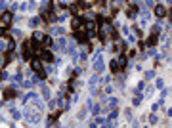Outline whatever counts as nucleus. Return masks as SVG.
Listing matches in <instances>:
<instances>
[{"label": "nucleus", "instance_id": "nucleus-1", "mask_svg": "<svg viewBox=\"0 0 172 128\" xmlns=\"http://www.w3.org/2000/svg\"><path fill=\"white\" fill-rule=\"evenodd\" d=\"M21 55L25 61H31L33 55H35V50H33V44L31 40H23V46H21Z\"/></svg>", "mask_w": 172, "mask_h": 128}, {"label": "nucleus", "instance_id": "nucleus-2", "mask_svg": "<svg viewBox=\"0 0 172 128\" xmlns=\"http://www.w3.org/2000/svg\"><path fill=\"white\" fill-rule=\"evenodd\" d=\"M73 37H75V38H77V42H80V44H86V42H88V35H86L82 29L73 31Z\"/></svg>", "mask_w": 172, "mask_h": 128}, {"label": "nucleus", "instance_id": "nucleus-3", "mask_svg": "<svg viewBox=\"0 0 172 128\" xmlns=\"http://www.w3.org/2000/svg\"><path fill=\"white\" fill-rule=\"evenodd\" d=\"M15 96H17V88L15 86H10L4 90V99H14Z\"/></svg>", "mask_w": 172, "mask_h": 128}, {"label": "nucleus", "instance_id": "nucleus-4", "mask_svg": "<svg viewBox=\"0 0 172 128\" xmlns=\"http://www.w3.org/2000/svg\"><path fill=\"white\" fill-rule=\"evenodd\" d=\"M126 17L128 19H136L138 17V6L136 4H132V6L126 8Z\"/></svg>", "mask_w": 172, "mask_h": 128}, {"label": "nucleus", "instance_id": "nucleus-5", "mask_svg": "<svg viewBox=\"0 0 172 128\" xmlns=\"http://www.w3.org/2000/svg\"><path fill=\"white\" fill-rule=\"evenodd\" d=\"M157 42H159V33H151L149 38L145 40V44H147L149 48H155V46H157Z\"/></svg>", "mask_w": 172, "mask_h": 128}, {"label": "nucleus", "instance_id": "nucleus-6", "mask_svg": "<svg viewBox=\"0 0 172 128\" xmlns=\"http://www.w3.org/2000/svg\"><path fill=\"white\" fill-rule=\"evenodd\" d=\"M38 55H40V58H42L46 63H52V61H54V54H52L50 50H40Z\"/></svg>", "mask_w": 172, "mask_h": 128}, {"label": "nucleus", "instance_id": "nucleus-7", "mask_svg": "<svg viewBox=\"0 0 172 128\" xmlns=\"http://www.w3.org/2000/svg\"><path fill=\"white\" fill-rule=\"evenodd\" d=\"M82 27H84V23H82L80 17H71V29L73 31H79V29H82Z\"/></svg>", "mask_w": 172, "mask_h": 128}, {"label": "nucleus", "instance_id": "nucleus-8", "mask_svg": "<svg viewBox=\"0 0 172 128\" xmlns=\"http://www.w3.org/2000/svg\"><path fill=\"white\" fill-rule=\"evenodd\" d=\"M0 21H2V27H8V25H10L12 21H14V14H10V12H6V14L2 15V19H0Z\"/></svg>", "mask_w": 172, "mask_h": 128}, {"label": "nucleus", "instance_id": "nucleus-9", "mask_svg": "<svg viewBox=\"0 0 172 128\" xmlns=\"http://www.w3.org/2000/svg\"><path fill=\"white\" fill-rule=\"evenodd\" d=\"M153 12H155V15H157V17H161V19L166 15V8H165V6H161V4H157V6L153 8Z\"/></svg>", "mask_w": 172, "mask_h": 128}, {"label": "nucleus", "instance_id": "nucleus-10", "mask_svg": "<svg viewBox=\"0 0 172 128\" xmlns=\"http://www.w3.org/2000/svg\"><path fill=\"white\" fill-rule=\"evenodd\" d=\"M31 69L35 71V73H40V71H44V69H42V63H40L36 58H33V59H31Z\"/></svg>", "mask_w": 172, "mask_h": 128}, {"label": "nucleus", "instance_id": "nucleus-11", "mask_svg": "<svg viewBox=\"0 0 172 128\" xmlns=\"http://www.w3.org/2000/svg\"><path fill=\"white\" fill-rule=\"evenodd\" d=\"M117 63H119V71H124L126 65H128V58H126V55H119Z\"/></svg>", "mask_w": 172, "mask_h": 128}, {"label": "nucleus", "instance_id": "nucleus-12", "mask_svg": "<svg viewBox=\"0 0 172 128\" xmlns=\"http://www.w3.org/2000/svg\"><path fill=\"white\" fill-rule=\"evenodd\" d=\"M65 44H67V42H65L63 37H61V38H57V40L54 42V48H56L57 52H63V50H65Z\"/></svg>", "mask_w": 172, "mask_h": 128}, {"label": "nucleus", "instance_id": "nucleus-13", "mask_svg": "<svg viewBox=\"0 0 172 128\" xmlns=\"http://www.w3.org/2000/svg\"><path fill=\"white\" fill-rule=\"evenodd\" d=\"M42 46H44V48L54 46V38H52L50 35H44V37H42Z\"/></svg>", "mask_w": 172, "mask_h": 128}, {"label": "nucleus", "instance_id": "nucleus-14", "mask_svg": "<svg viewBox=\"0 0 172 128\" xmlns=\"http://www.w3.org/2000/svg\"><path fill=\"white\" fill-rule=\"evenodd\" d=\"M109 69H111V73H113V75L121 73V71H119V63H117V59H111V63H109Z\"/></svg>", "mask_w": 172, "mask_h": 128}, {"label": "nucleus", "instance_id": "nucleus-15", "mask_svg": "<svg viewBox=\"0 0 172 128\" xmlns=\"http://www.w3.org/2000/svg\"><path fill=\"white\" fill-rule=\"evenodd\" d=\"M94 71H96V73H101V71H103V61H101V59H96V61H94Z\"/></svg>", "mask_w": 172, "mask_h": 128}, {"label": "nucleus", "instance_id": "nucleus-16", "mask_svg": "<svg viewBox=\"0 0 172 128\" xmlns=\"http://www.w3.org/2000/svg\"><path fill=\"white\" fill-rule=\"evenodd\" d=\"M40 90H42V98L44 99H50V88H48L46 84H42V86H40Z\"/></svg>", "mask_w": 172, "mask_h": 128}, {"label": "nucleus", "instance_id": "nucleus-17", "mask_svg": "<svg viewBox=\"0 0 172 128\" xmlns=\"http://www.w3.org/2000/svg\"><path fill=\"white\" fill-rule=\"evenodd\" d=\"M40 21H42V17H40V15H38V17H33V19H29V27H36Z\"/></svg>", "mask_w": 172, "mask_h": 128}, {"label": "nucleus", "instance_id": "nucleus-18", "mask_svg": "<svg viewBox=\"0 0 172 128\" xmlns=\"http://www.w3.org/2000/svg\"><path fill=\"white\" fill-rule=\"evenodd\" d=\"M52 33H54V35H61V37H63V35L67 33V29H65V27H56V29H52Z\"/></svg>", "mask_w": 172, "mask_h": 128}, {"label": "nucleus", "instance_id": "nucleus-19", "mask_svg": "<svg viewBox=\"0 0 172 128\" xmlns=\"http://www.w3.org/2000/svg\"><path fill=\"white\" fill-rule=\"evenodd\" d=\"M86 113H88V107H86V105H84V107H82V109H80V111H79V115H77V119H79V121H82V119L86 117Z\"/></svg>", "mask_w": 172, "mask_h": 128}, {"label": "nucleus", "instance_id": "nucleus-20", "mask_svg": "<svg viewBox=\"0 0 172 128\" xmlns=\"http://www.w3.org/2000/svg\"><path fill=\"white\" fill-rule=\"evenodd\" d=\"M115 50H117V52H124V50H126V42H124V40H119Z\"/></svg>", "mask_w": 172, "mask_h": 128}, {"label": "nucleus", "instance_id": "nucleus-21", "mask_svg": "<svg viewBox=\"0 0 172 128\" xmlns=\"http://www.w3.org/2000/svg\"><path fill=\"white\" fill-rule=\"evenodd\" d=\"M119 105V99H115V98H111L109 99V103H107V109H115V107Z\"/></svg>", "mask_w": 172, "mask_h": 128}, {"label": "nucleus", "instance_id": "nucleus-22", "mask_svg": "<svg viewBox=\"0 0 172 128\" xmlns=\"http://www.w3.org/2000/svg\"><path fill=\"white\" fill-rule=\"evenodd\" d=\"M2 50H8V38L2 40V37H0V52H2Z\"/></svg>", "mask_w": 172, "mask_h": 128}, {"label": "nucleus", "instance_id": "nucleus-23", "mask_svg": "<svg viewBox=\"0 0 172 128\" xmlns=\"http://www.w3.org/2000/svg\"><path fill=\"white\" fill-rule=\"evenodd\" d=\"M149 122H151V124H157V122H159V117H157V115H149Z\"/></svg>", "mask_w": 172, "mask_h": 128}, {"label": "nucleus", "instance_id": "nucleus-24", "mask_svg": "<svg viewBox=\"0 0 172 128\" xmlns=\"http://www.w3.org/2000/svg\"><path fill=\"white\" fill-rule=\"evenodd\" d=\"M155 78V71H145V81H151Z\"/></svg>", "mask_w": 172, "mask_h": 128}, {"label": "nucleus", "instance_id": "nucleus-25", "mask_svg": "<svg viewBox=\"0 0 172 128\" xmlns=\"http://www.w3.org/2000/svg\"><path fill=\"white\" fill-rule=\"evenodd\" d=\"M140 103H142V96H136V98L132 99V105L136 107V105H140Z\"/></svg>", "mask_w": 172, "mask_h": 128}, {"label": "nucleus", "instance_id": "nucleus-26", "mask_svg": "<svg viewBox=\"0 0 172 128\" xmlns=\"http://www.w3.org/2000/svg\"><path fill=\"white\" fill-rule=\"evenodd\" d=\"M163 105V101H159V103H153V105H151V111H153V113H155V111H159V107H161Z\"/></svg>", "mask_w": 172, "mask_h": 128}, {"label": "nucleus", "instance_id": "nucleus-27", "mask_svg": "<svg viewBox=\"0 0 172 128\" xmlns=\"http://www.w3.org/2000/svg\"><path fill=\"white\" fill-rule=\"evenodd\" d=\"M48 107H50V109H56V107H57V99H50Z\"/></svg>", "mask_w": 172, "mask_h": 128}, {"label": "nucleus", "instance_id": "nucleus-28", "mask_svg": "<svg viewBox=\"0 0 172 128\" xmlns=\"http://www.w3.org/2000/svg\"><path fill=\"white\" fill-rule=\"evenodd\" d=\"M153 90H155V88H153V86H147V90H145V96H147V98H149V96H151V94H153Z\"/></svg>", "mask_w": 172, "mask_h": 128}, {"label": "nucleus", "instance_id": "nucleus-29", "mask_svg": "<svg viewBox=\"0 0 172 128\" xmlns=\"http://www.w3.org/2000/svg\"><path fill=\"white\" fill-rule=\"evenodd\" d=\"M90 109H92V113H94V115H98V113H100V105H92Z\"/></svg>", "mask_w": 172, "mask_h": 128}, {"label": "nucleus", "instance_id": "nucleus-30", "mask_svg": "<svg viewBox=\"0 0 172 128\" xmlns=\"http://www.w3.org/2000/svg\"><path fill=\"white\" fill-rule=\"evenodd\" d=\"M145 6H147V8H155V4H153V0H145Z\"/></svg>", "mask_w": 172, "mask_h": 128}, {"label": "nucleus", "instance_id": "nucleus-31", "mask_svg": "<svg viewBox=\"0 0 172 128\" xmlns=\"http://www.w3.org/2000/svg\"><path fill=\"white\" fill-rule=\"evenodd\" d=\"M4 35H6V27L0 25V37H4Z\"/></svg>", "mask_w": 172, "mask_h": 128}, {"label": "nucleus", "instance_id": "nucleus-32", "mask_svg": "<svg viewBox=\"0 0 172 128\" xmlns=\"http://www.w3.org/2000/svg\"><path fill=\"white\" fill-rule=\"evenodd\" d=\"M14 37H21V31H19V29H14Z\"/></svg>", "mask_w": 172, "mask_h": 128}, {"label": "nucleus", "instance_id": "nucleus-33", "mask_svg": "<svg viewBox=\"0 0 172 128\" xmlns=\"http://www.w3.org/2000/svg\"><path fill=\"white\" fill-rule=\"evenodd\" d=\"M113 92V86H105V94H111Z\"/></svg>", "mask_w": 172, "mask_h": 128}, {"label": "nucleus", "instance_id": "nucleus-34", "mask_svg": "<svg viewBox=\"0 0 172 128\" xmlns=\"http://www.w3.org/2000/svg\"><path fill=\"white\" fill-rule=\"evenodd\" d=\"M113 119H117V111H113V113L109 115V121H113Z\"/></svg>", "mask_w": 172, "mask_h": 128}, {"label": "nucleus", "instance_id": "nucleus-35", "mask_svg": "<svg viewBox=\"0 0 172 128\" xmlns=\"http://www.w3.org/2000/svg\"><path fill=\"white\" fill-rule=\"evenodd\" d=\"M6 2H8V0H0V10H2V8L6 6Z\"/></svg>", "mask_w": 172, "mask_h": 128}, {"label": "nucleus", "instance_id": "nucleus-36", "mask_svg": "<svg viewBox=\"0 0 172 128\" xmlns=\"http://www.w3.org/2000/svg\"><path fill=\"white\" fill-rule=\"evenodd\" d=\"M166 115H168V117H172V107H170L168 111H166Z\"/></svg>", "mask_w": 172, "mask_h": 128}, {"label": "nucleus", "instance_id": "nucleus-37", "mask_svg": "<svg viewBox=\"0 0 172 128\" xmlns=\"http://www.w3.org/2000/svg\"><path fill=\"white\" fill-rule=\"evenodd\" d=\"M166 15H168V17L172 19V10H170V12H166Z\"/></svg>", "mask_w": 172, "mask_h": 128}, {"label": "nucleus", "instance_id": "nucleus-38", "mask_svg": "<svg viewBox=\"0 0 172 128\" xmlns=\"http://www.w3.org/2000/svg\"><path fill=\"white\" fill-rule=\"evenodd\" d=\"M166 2H170V4H172V0H166Z\"/></svg>", "mask_w": 172, "mask_h": 128}, {"label": "nucleus", "instance_id": "nucleus-39", "mask_svg": "<svg viewBox=\"0 0 172 128\" xmlns=\"http://www.w3.org/2000/svg\"><path fill=\"white\" fill-rule=\"evenodd\" d=\"M0 19H2V15H0Z\"/></svg>", "mask_w": 172, "mask_h": 128}, {"label": "nucleus", "instance_id": "nucleus-40", "mask_svg": "<svg viewBox=\"0 0 172 128\" xmlns=\"http://www.w3.org/2000/svg\"><path fill=\"white\" fill-rule=\"evenodd\" d=\"M109 2H111V0H109Z\"/></svg>", "mask_w": 172, "mask_h": 128}]
</instances>
